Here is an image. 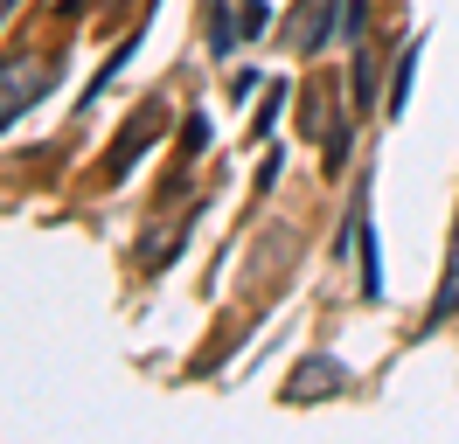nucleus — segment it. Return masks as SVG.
I'll return each instance as SVG.
<instances>
[{"instance_id":"obj_1","label":"nucleus","mask_w":459,"mask_h":444,"mask_svg":"<svg viewBox=\"0 0 459 444\" xmlns=\"http://www.w3.org/2000/svg\"><path fill=\"white\" fill-rule=\"evenodd\" d=\"M49 83H56V70H49L42 56L14 49L7 63H0V125H14L29 105H42V98H49Z\"/></svg>"},{"instance_id":"obj_2","label":"nucleus","mask_w":459,"mask_h":444,"mask_svg":"<svg viewBox=\"0 0 459 444\" xmlns=\"http://www.w3.org/2000/svg\"><path fill=\"white\" fill-rule=\"evenodd\" d=\"M342 388H348V361H334V354H307V361L286 375V403H292V410H314V403L342 396Z\"/></svg>"},{"instance_id":"obj_3","label":"nucleus","mask_w":459,"mask_h":444,"mask_svg":"<svg viewBox=\"0 0 459 444\" xmlns=\"http://www.w3.org/2000/svg\"><path fill=\"white\" fill-rule=\"evenodd\" d=\"M348 243L362 264V299H383V250H376V216H369V188L355 194V222H348Z\"/></svg>"},{"instance_id":"obj_4","label":"nucleus","mask_w":459,"mask_h":444,"mask_svg":"<svg viewBox=\"0 0 459 444\" xmlns=\"http://www.w3.org/2000/svg\"><path fill=\"white\" fill-rule=\"evenodd\" d=\"M459 312V216H453V250H446V271H438V292L425 305V327H446Z\"/></svg>"},{"instance_id":"obj_5","label":"nucleus","mask_w":459,"mask_h":444,"mask_svg":"<svg viewBox=\"0 0 459 444\" xmlns=\"http://www.w3.org/2000/svg\"><path fill=\"white\" fill-rule=\"evenodd\" d=\"M153 132H160V111L146 105L140 118H133V125H126V132L112 139V153H105V166H112V174H126V166H133V160L146 153V139H153Z\"/></svg>"},{"instance_id":"obj_6","label":"nucleus","mask_w":459,"mask_h":444,"mask_svg":"<svg viewBox=\"0 0 459 444\" xmlns=\"http://www.w3.org/2000/svg\"><path fill=\"white\" fill-rule=\"evenodd\" d=\"M244 35H251V28H244V7L230 14V0H209V49L230 56L237 42H244Z\"/></svg>"},{"instance_id":"obj_7","label":"nucleus","mask_w":459,"mask_h":444,"mask_svg":"<svg viewBox=\"0 0 459 444\" xmlns=\"http://www.w3.org/2000/svg\"><path fill=\"white\" fill-rule=\"evenodd\" d=\"M411 77H418V42H411V49L397 56V70H390V98H383V111H390V118L411 105Z\"/></svg>"},{"instance_id":"obj_8","label":"nucleus","mask_w":459,"mask_h":444,"mask_svg":"<svg viewBox=\"0 0 459 444\" xmlns=\"http://www.w3.org/2000/svg\"><path fill=\"white\" fill-rule=\"evenodd\" d=\"M202 146H209V118L195 111V118H188V132H181V153H202Z\"/></svg>"},{"instance_id":"obj_9","label":"nucleus","mask_w":459,"mask_h":444,"mask_svg":"<svg viewBox=\"0 0 459 444\" xmlns=\"http://www.w3.org/2000/svg\"><path fill=\"white\" fill-rule=\"evenodd\" d=\"M279 105H286V83H272V105H258V132H272V118H279Z\"/></svg>"}]
</instances>
